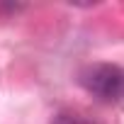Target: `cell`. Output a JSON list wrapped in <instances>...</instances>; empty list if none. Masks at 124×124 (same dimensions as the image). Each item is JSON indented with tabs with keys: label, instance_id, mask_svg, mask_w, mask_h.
<instances>
[{
	"label": "cell",
	"instance_id": "1",
	"mask_svg": "<svg viewBox=\"0 0 124 124\" xmlns=\"http://www.w3.org/2000/svg\"><path fill=\"white\" fill-rule=\"evenodd\" d=\"M78 83L100 102L124 100V66L117 63H90L78 73Z\"/></svg>",
	"mask_w": 124,
	"mask_h": 124
},
{
	"label": "cell",
	"instance_id": "2",
	"mask_svg": "<svg viewBox=\"0 0 124 124\" xmlns=\"http://www.w3.org/2000/svg\"><path fill=\"white\" fill-rule=\"evenodd\" d=\"M51 124H97V122L80 114V112H73V109H61V112L54 114Z\"/></svg>",
	"mask_w": 124,
	"mask_h": 124
}]
</instances>
